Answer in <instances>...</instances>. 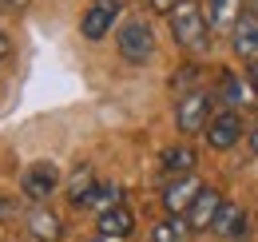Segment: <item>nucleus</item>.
<instances>
[{
  "label": "nucleus",
  "mask_w": 258,
  "mask_h": 242,
  "mask_svg": "<svg viewBox=\"0 0 258 242\" xmlns=\"http://www.w3.org/2000/svg\"><path fill=\"white\" fill-rule=\"evenodd\" d=\"M12 56V40H8V32H0V60H8Z\"/></svg>",
  "instance_id": "nucleus-20"
},
{
  "label": "nucleus",
  "mask_w": 258,
  "mask_h": 242,
  "mask_svg": "<svg viewBox=\"0 0 258 242\" xmlns=\"http://www.w3.org/2000/svg\"><path fill=\"white\" fill-rule=\"evenodd\" d=\"M24 226H28V238L32 242H60L64 238V218L52 211V207H44V203H36L32 211H28Z\"/></svg>",
  "instance_id": "nucleus-7"
},
{
  "label": "nucleus",
  "mask_w": 258,
  "mask_h": 242,
  "mask_svg": "<svg viewBox=\"0 0 258 242\" xmlns=\"http://www.w3.org/2000/svg\"><path fill=\"white\" fill-rule=\"evenodd\" d=\"M215 103H219V95L207 88H195L187 95H179V103H175V127L183 131V135H199V131H207V123L215 119Z\"/></svg>",
  "instance_id": "nucleus-2"
},
{
  "label": "nucleus",
  "mask_w": 258,
  "mask_h": 242,
  "mask_svg": "<svg viewBox=\"0 0 258 242\" xmlns=\"http://www.w3.org/2000/svg\"><path fill=\"white\" fill-rule=\"evenodd\" d=\"M223 195L215 191V187H203L199 195H195L191 211H187V222H191V230H211V222H215V214L223 211Z\"/></svg>",
  "instance_id": "nucleus-10"
},
{
  "label": "nucleus",
  "mask_w": 258,
  "mask_h": 242,
  "mask_svg": "<svg viewBox=\"0 0 258 242\" xmlns=\"http://www.w3.org/2000/svg\"><path fill=\"white\" fill-rule=\"evenodd\" d=\"M8 4H12V0H0V12H4V8H8Z\"/></svg>",
  "instance_id": "nucleus-25"
},
{
  "label": "nucleus",
  "mask_w": 258,
  "mask_h": 242,
  "mask_svg": "<svg viewBox=\"0 0 258 242\" xmlns=\"http://www.w3.org/2000/svg\"><path fill=\"white\" fill-rule=\"evenodd\" d=\"M199 191H203V183L195 179V175H175V179L167 183V191H163V207H167V214H187Z\"/></svg>",
  "instance_id": "nucleus-9"
},
{
  "label": "nucleus",
  "mask_w": 258,
  "mask_h": 242,
  "mask_svg": "<svg viewBox=\"0 0 258 242\" xmlns=\"http://www.w3.org/2000/svg\"><path fill=\"white\" fill-rule=\"evenodd\" d=\"M119 203V187H111V183H96L80 203H76V211H107V207H115Z\"/></svg>",
  "instance_id": "nucleus-16"
},
{
  "label": "nucleus",
  "mask_w": 258,
  "mask_h": 242,
  "mask_svg": "<svg viewBox=\"0 0 258 242\" xmlns=\"http://www.w3.org/2000/svg\"><path fill=\"white\" fill-rule=\"evenodd\" d=\"M246 147H250V155H258V127H254V131H246Z\"/></svg>",
  "instance_id": "nucleus-23"
},
{
  "label": "nucleus",
  "mask_w": 258,
  "mask_h": 242,
  "mask_svg": "<svg viewBox=\"0 0 258 242\" xmlns=\"http://www.w3.org/2000/svg\"><path fill=\"white\" fill-rule=\"evenodd\" d=\"M60 187H64V175H60V167H56L52 159H40V163H32V167H24V175H20V191H24L28 203L52 199Z\"/></svg>",
  "instance_id": "nucleus-5"
},
{
  "label": "nucleus",
  "mask_w": 258,
  "mask_h": 242,
  "mask_svg": "<svg viewBox=\"0 0 258 242\" xmlns=\"http://www.w3.org/2000/svg\"><path fill=\"white\" fill-rule=\"evenodd\" d=\"M147 4H151L155 12H171V8H175V0H147Z\"/></svg>",
  "instance_id": "nucleus-22"
},
{
  "label": "nucleus",
  "mask_w": 258,
  "mask_h": 242,
  "mask_svg": "<svg viewBox=\"0 0 258 242\" xmlns=\"http://www.w3.org/2000/svg\"><path fill=\"white\" fill-rule=\"evenodd\" d=\"M115 52L127 64H147L155 56V32H151V24L143 16H131L127 24H119V32H115Z\"/></svg>",
  "instance_id": "nucleus-3"
},
{
  "label": "nucleus",
  "mask_w": 258,
  "mask_h": 242,
  "mask_svg": "<svg viewBox=\"0 0 258 242\" xmlns=\"http://www.w3.org/2000/svg\"><path fill=\"white\" fill-rule=\"evenodd\" d=\"M167 24H171V40L183 48V52H203L211 40H207V8L203 0H175V8L167 12Z\"/></svg>",
  "instance_id": "nucleus-1"
},
{
  "label": "nucleus",
  "mask_w": 258,
  "mask_h": 242,
  "mask_svg": "<svg viewBox=\"0 0 258 242\" xmlns=\"http://www.w3.org/2000/svg\"><path fill=\"white\" fill-rule=\"evenodd\" d=\"M230 52L238 60H258V16L254 12H242L234 24H230Z\"/></svg>",
  "instance_id": "nucleus-8"
},
{
  "label": "nucleus",
  "mask_w": 258,
  "mask_h": 242,
  "mask_svg": "<svg viewBox=\"0 0 258 242\" xmlns=\"http://www.w3.org/2000/svg\"><path fill=\"white\" fill-rule=\"evenodd\" d=\"M64 187H68V203L76 207V203H80V199L96 187V171H92V167H76V175H72Z\"/></svg>",
  "instance_id": "nucleus-18"
},
{
  "label": "nucleus",
  "mask_w": 258,
  "mask_h": 242,
  "mask_svg": "<svg viewBox=\"0 0 258 242\" xmlns=\"http://www.w3.org/2000/svg\"><path fill=\"white\" fill-rule=\"evenodd\" d=\"M238 139H246V123L238 111H215V119L207 123V147L211 151H230Z\"/></svg>",
  "instance_id": "nucleus-6"
},
{
  "label": "nucleus",
  "mask_w": 258,
  "mask_h": 242,
  "mask_svg": "<svg viewBox=\"0 0 258 242\" xmlns=\"http://www.w3.org/2000/svg\"><path fill=\"white\" fill-rule=\"evenodd\" d=\"M242 0H207V20L211 28H230L238 16H242Z\"/></svg>",
  "instance_id": "nucleus-17"
},
{
  "label": "nucleus",
  "mask_w": 258,
  "mask_h": 242,
  "mask_svg": "<svg viewBox=\"0 0 258 242\" xmlns=\"http://www.w3.org/2000/svg\"><path fill=\"white\" fill-rule=\"evenodd\" d=\"M92 242H127V238H111V234H96Z\"/></svg>",
  "instance_id": "nucleus-24"
},
{
  "label": "nucleus",
  "mask_w": 258,
  "mask_h": 242,
  "mask_svg": "<svg viewBox=\"0 0 258 242\" xmlns=\"http://www.w3.org/2000/svg\"><path fill=\"white\" fill-rule=\"evenodd\" d=\"M215 95H219V103H226L230 111H238V107H246V99L258 95V91L250 88L246 76L238 80V72H223V80H219V91H215Z\"/></svg>",
  "instance_id": "nucleus-13"
},
{
  "label": "nucleus",
  "mask_w": 258,
  "mask_h": 242,
  "mask_svg": "<svg viewBox=\"0 0 258 242\" xmlns=\"http://www.w3.org/2000/svg\"><path fill=\"white\" fill-rule=\"evenodd\" d=\"M211 234H219L226 242H242L250 230H246V214L238 211L234 203H223V211L215 214V222H211Z\"/></svg>",
  "instance_id": "nucleus-12"
},
{
  "label": "nucleus",
  "mask_w": 258,
  "mask_h": 242,
  "mask_svg": "<svg viewBox=\"0 0 258 242\" xmlns=\"http://www.w3.org/2000/svg\"><path fill=\"white\" fill-rule=\"evenodd\" d=\"M159 163H163V175H167V179H175V175H191V171H195V147H187V143L167 147Z\"/></svg>",
  "instance_id": "nucleus-14"
},
{
  "label": "nucleus",
  "mask_w": 258,
  "mask_h": 242,
  "mask_svg": "<svg viewBox=\"0 0 258 242\" xmlns=\"http://www.w3.org/2000/svg\"><path fill=\"white\" fill-rule=\"evenodd\" d=\"M119 16H123V0H92L84 8V16H80V36L88 44H99V40L111 36V28L119 24Z\"/></svg>",
  "instance_id": "nucleus-4"
},
{
  "label": "nucleus",
  "mask_w": 258,
  "mask_h": 242,
  "mask_svg": "<svg viewBox=\"0 0 258 242\" xmlns=\"http://www.w3.org/2000/svg\"><path fill=\"white\" fill-rule=\"evenodd\" d=\"M96 230H99V234H111V238H131V234H135V214H131V207L115 203V207L99 211Z\"/></svg>",
  "instance_id": "nucleus-11"
},
{
  "label": "nucleus",
  "mask_w": 258,
  "mask_h": 242,
  "mask_svg": "<svg viewBox=\"0 0 258 242\" xmlns=\"http://www.w3.org/2000/svg\"><path fill=\"white\" fill-rule=\"evenodd\" d=\"M246 80H250V88L258 91V60H250V68H246Z\"/></svg>",
  "instance_id": "nucleus-21"
},
{
  "label": "nucleus",
  "mask_w": 258,
  "mask_h": 242,
  "mask_svg": "<svg viewBox=\"0 0 258 242\" xmlns=\"http://www.w3.org/2000/svg\"><path fill=\"white\" fill-rule=\"evenodd\" d=\"M187 234H191L187 214H167L151 226V242H187Z\"/></svg>",
  "instance_id": "nucleus-15"
},
{
  "label": "nucleus",
  "mask_w": 258,
  "mask_h": 242,
  "mask_svg": "<svg viewBox=\"0 0 258 242\" xmlns=\"http://www.w3.org/2000/svg\"><path fill=\"white\" fill-rule=\"evenodd\" d=\"M195 80H199V68L187 64V68H179V76H171V88L179 95H187V91H195Z\"/></svg>",
  "instance_id": "nucleus-19"
}]
</instances>
